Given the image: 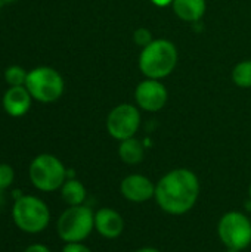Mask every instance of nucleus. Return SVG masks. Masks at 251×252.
<instances>
[{
	"mask_svg": "<svg viewBox=\"0 0 251 252\" xmlns=\"http://www.w3.org/2000/svg\"><path fill=\"white\" fill-rule=\"evenodd\" d=\"M59 192H61L62 201L68 207L83 205L86 202V198H87V190H86L84 185L75 177L67 179L65 183L62 185V188L59 189Z\"/></svg>",
	"mask_w": 251,
	"mask_h": 252,
	"instance_id": "2eb2a0df",
	"label": "nucleus"
},
{
	"mask_svg": "<svg viewBox=\"0 0 251 252\" xmlns=\"http://www.w3.org/2000/svg\"><path fill=\"white\" fill-rule=\"evenodd\" d=\"M123 216L109 207H102L95 211V232L104 239H117L124 232Z\"/></svg>",
	"mask_w": 251,
	"mask_h": 252,
	"instance_id": "9b49d317",
	"label": "nucleus"
},
{
	"mask_svg": "<svg viewBox=\"0 0 251 252\" xmlns=\"http://www.w3.org/2000/svg\"><path fill=\"white\" fill-rule=\"evenodd\" d=\"M16 0H0V3H13Z\"/></svg>",
	"mask_w": 251,
	"mask_h": 252,
	"instance_id": "393cba45",
	"label": "nucleus"
},
{
	"mask_svg": "<svg viewBox=\"0 0 251 252\" xmlns=\"http://www.w3.org/2000/svg\"><path fill=\"white\" fill-rule=\"evenodd\" d=\"M24 252H52L50 251V248L49 247H46V245H43V244H31V245H28Z\"/></svg>",
	"mask_w": 251,
	"mask_h": 252,
	"instance_id": "412c9836",
	"label": "nucleus"
},
{
	"mask_svg": "<svg viewBox=\"0 0 251 252\" xmlns=\"http://www.w3.org/2000/svg\"><path fill=\"white\" fill-rule=\"evenodd\" d=\"M155 6H158V7H166V6H169V4H172L173 3V0H151Z\"/></svg>",
	"mask_w": 251,
	"mask_h": 252,
	"instance_id": "4be33fe9",
	"label": "nucleus"
},
{
	"mask_svg": "<svg viewBox=\"0 0 251 252\" xmlns=\"http://www.w3.org/2000/svg\"><path fill=\"white\" fill-rule=\"evenodd\" d=\"M217 236L226 250H247L251 245L250 217L241 211L225 213L217 223Z\"/></svg>",
	"mask_w": 251,
	"mask_h": 252,
	"instance_id": "0eeeda50",
	"label": "nucleus"
},
{
	"mask_svg": "<svg viewBox=\"0 0 251 252\" xmlns=\"http://www.w3.org/2000/svg\"><path fill=\"white\" fill-rule=\"evenodd\" d=\"M179 52L175 43L167 38H154L139 55V69L146 78L163 80L169 77L178 65Z\"/></svg>",
	"mask_w": 251,
	"mask_h": 252,
	"instance_id": "f03ea898",
	"label": "nucleus"
},
{
	"mask_svg": "<svg viewBox=\"0 0 251 252\" xmlns=\"http://www.w3.org/2000/svg\"><path fill=\"white\" fill-rule=\"evenodd\" d=\"M31 103L33 97L25 86L9 87L1 97V106L4 112L13 118L24 117L31 109Z\"/></svg>",
	"mask_w": 251,
	"mask_h": 252,
	"instance_id": "f8f14e48",
	"label": "nucleus"
},
{
	"mask_svg": "<svg viewBox=\"0 0 251 252\" xmlns=\"http://www.w3.org/2000/svg\"><path fill=\"white\" fill-rule=\"evenodd\" d=\"M25 87L31 97L41 103L56 102L65 90L62 75L52 66H37L28 71Z\"/></svg>",
	"mask_w": 251,
	"mask_h": 252,
	"instance_id": "423d86ee",
	"label": "nucleus"
},
{
	"mask_svg": "<svg viewBox=\"0 0 251 252\" xmlns=\"http://www.w3.org/2000/svg\"><path fill=\"white\" fill-rule=\"evenodd\" d=\"M141 123L142 117L136 105L120 103L114 106L107 117V131L112 139L121 142L135 137Z\"/></svg>",
	"mask_w": 251,
	"mask_h": 252,
	"instance_id": "6e6552de",
	"label": "nucleus"
},
{
	"mask_svg": "<svg viewBox=\"0 0 251 252\" xmlns=\"http://www.w3.org/2000/svg\"><path fill=\"white\" fill-rule=\"evenodd\" d=\"M61 252H93L87 245H84L83 242H71V244H65Z\"/></svg>",
	"mask_w": 251,
	"mask_h": 252,
	"instance_id": "aec40b11",
	"label": "nucleus"
},
{
	"mask_svg": "<svg viewBox=\"0 0 251 252\" xmlns=\"http://www.w3.org/2000/svg\"><path fill=\"white\" fill-rule=\"evenodd\" d=\"M117 152L120 159L127 165H138L145 159V146L136 137L121 140Z\"/></svg>",
	"mask_w": 251,
	"mask_h": 252,
	"instance_id": "4468645a",
	"label": "nucleus"
},
{
	"mask_svg": "<svg viewBox=\"0 0 251 252\" xmlns=\"http://www.w3.org/2000/svg\"><path fill=\"white\" fill-rule=\"evenodd\" d=\"M136 106L145 112H158L169 102V90L161 80L146 78L135 89Z\"/></svg>",
	"mask_w": 251,
	"mask_h": 252,
	"instance_id": "1a4fd4ad",
	"label": "nucleus"
},
{
	"mask_svg": "<svg viewBox=\"0 0 251 252\" xmlns=\"http://www.w3.org/2000/svg\"><path fill=\"white\" fill-rule=\"evenodd\" d=\"M133 252H161L160 250H157V248H152V247H143V248H139V250H136V251Z\"/></svg>",
	"mask_w": 251,
	"mask_h": 252,
	"instance_id": "5701e85b",
	"label": "nucleus"
},
{
	"mask_svg": "<svg viewBox=\"0 0 251 252\" xmlns=\"http://www.w3.org/2000/svg\"><path fill=\"white\" fill-rule=\"evenodd\" d=\"M249 198H250V201H251V183H250V186H249Z\"/></svg>",
	"mask_w": 251,
	"mask_h": 252,
	"instance_id": "a878e982",
	"label": "nucleus"
},
{
	"mask_svg": "<svg viewBox=\"0 0 251 252\" xmlns=\"http://www.w3.org/2000/svg\"><path fill=\"white\" fill-rule=\"evenodd\" d=\"M201 183L189 168H173L155 183V202L169 216L188 214L198 202Z\"/></svg>",
	"mask_w": 251,
	"mask_h": 252,
	"instance_id": "f257e3e1",
	"label": "nucleus"
},
{
	"mask_svg": "<svg viewBox=\"0 0 251 252\" xmlns=\"http://www.w3.org/2000/svg\"><path fill=\"white\" fill-rule=\"evenodd\" d=\"M95 232V211L87 205L68 207L56 220V233L65 244L84 242Z\"/></svg>",
	"mask_w": 251,
	"mask_h": 252,
	"instance_id": "39448f33",
	"label": "nucleus"
},
{
	"mask_svg": "<svg viewBox=\"0 0 251 252\" xmlns=\"http://www.w3.org/2000/svg\"><path fill=\"white\" fill-rule=\"evenodd\" d=\"M27 77H28V71H25L19 65H12L4 69V81L9 84V87L25 86Z\"/></svg>",
	"mask_w": 251,
	"mask_h": 252,
	"instance_id": "f3484780",
	"label": "nucleus"
},
{
	"mask_svg": "<svg viewBox=\"0 0 251 252\" xmlns=\"http://www.w3.org/2000/svg\"><path fill=\"white\" fill-rule=\"evenodd\" d=\"M133 40H135V43L139 46V47H146L154 38H152V32L148 30V28H143V27H141V28H138L135 32H133Z\"/></svg>",
	"mask_w": 251,
	"mask_h": 252,
	"instance_id": "6ab92c4d",
	"label": "nucleus"
},
{
	"mask_svg": "<svg viewBox=\"0 0 251 252\" xmlns=\"http://www.w3.org/2000/svg\"><path fill=\"white\" fill-rule=\"evenodd\" d=\"M28 177L37 190L50 193L62 188L68 179V168L58 157L52 154H40L31 161Z\"/></svg>",
	"mask_w": 251,
	"mask_h": 252,
	"instance_id": "20e7f679",
	"label": "nucleus"
},
{
	"mask_svg": "<svg viewBox=\"0 0 251 252\" xmlns=\"http://www.w3.org/2000/svg\"><path fill=\"white\" fill-rule=\"evenodd\" d=\"M3 204H4V190L0 189V208L3 207Z\"/></svg>",
	"mask_w": 251,
	"mask_h": 252,
	"instance_id": "b1692460",
	"label": "nucleus"
},
{
	"mask_svg": "<svg viewBox=\"0 0 251 252\" xmlns=\"http://www.w3.org/2000/svg\"><path fill=\"white\" fill-rule=\"evenodd\" d=\"M0 6H1V3H0Z\"/></svg>",
	"mask_w": 251,
	"mask_h": 252,
	"instance_id": "cd10ccee",
	"label": "nucleus"
},
{
	"mask_svg": "<svg viewBox=\"0 0 251 252\" xmlns=\"http://www.w3.org/2000/svg\"><path fill=\"white\" fill-rule=\"evenodd\" d=\"M13 224L27 235H38L50 224V210L47 204L34 195H22L13 201Z\"/></svg>",
	"mask_w": 251,
	"mask_h": 252,
	"instance_id": "7ed1b4c3",
	"label": "nucleus"
},
{
	"mask_svg": "<svg viewBox=\"0 0 251 252\" xmlns=\"http://www.w3.org/2000/svg\"><path fill=\"white\" fill-rule=\"evenodd\" d=\"M226 252H238V251H235V250H226Z\"/></svg>",
	"mask_w": 251,
	"mask_h": 252,
	"instance_id": "bb28decb",
	"label": "nucleus"
},
{
	"mask_svg": "<svg viewBox=\"0 0 251 252\" xmlns=\"http://www.w3.org/2000/svg\"><path fill=\"white\" fill-rule=\"evenodd\" d=\"M121 196L133 204H143L155 196V183L143 174H129L120 183Z\"/></svg>",
	"mask_w": 251,
	"mask_h": 252,
	"instance_id": "9d476101",
	"label": "nucleus"
},
{
	"mask_svg": "<svg viewBox=\"0 0 251 252\" xmlns=\"http://www.w3.org/2000/svg\"><path fill=\"white\" fill-rule=\"evenodd\" d=\"M232 81L241 89L251 87V59H244L238 62L232 69Z\"/></svg>",
	"mask_w": 251,
	"mask_h": 252,
	"instance_id": "dca6fc26",
	"label": "nucleus"
},
{
	"mask_svg": "<svg viewBox=\"0 0 251 252\" xmlns=\"http://www.w3.org/2000/svg\"><path fill=\"white\" fill-rule=\"evenodd\" d=\"M15 180V170L9 164H0V189L6 190L13 185Z\"/></svg>",
	"mask_w": 251,
	"mask_h": 252,
	"instance_id": "a211bd4d",
	"label": "nucleus"
},
{
	"mask_svg": "<svg viewBox=\"0 0 251 252\" xmlns=\"http://www.w3.org/2000/svg\"><path fill=\"white\" fill-rule=\"evenodd\" d=\"M175 15L185 22H198L207 10L206 0H173Z\"/></svg>",
	"mask_w": 251,
	"mask_h": 252,
	"instance_id": "ddd939ff",
	"label": "nucleus"
}]
</instances>
